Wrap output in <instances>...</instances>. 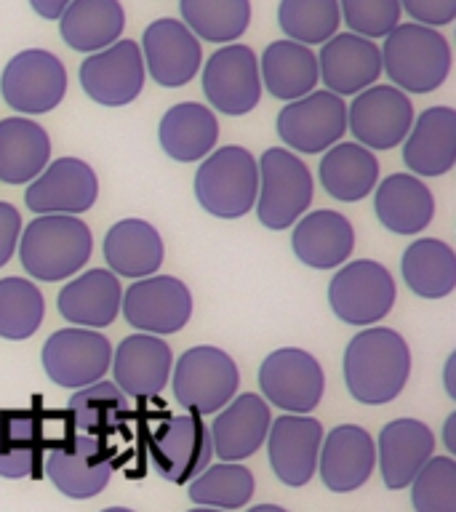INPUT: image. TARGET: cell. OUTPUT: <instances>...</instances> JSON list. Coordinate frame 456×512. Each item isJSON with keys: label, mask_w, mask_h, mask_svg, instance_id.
Instances as JSON below:
<instances>
[{"label": "cell", "mask_w": 456, "mask_h": 512, "mask_svg": "<svg viewBox=\"0 0 456 512\" xmlns=\"http://www.w3.org/2000/svg\"><path fill=\"white\" fill-rule=\"evenodd\" d=\"M435 454V435L424 422L416 419H395L379 432L376 462L382 472L384 486L392 491L411 486L416 472L430 462Z\"/></svg>", "instance_id": "cell-25"}, {"label": "cell", "mask_w": 456, "mask_h": 512, "mask_svg": "<svg viewBox=\"0 0 456 512\" xmlns=\"http://www.w3.org/2000/svg\"><path fill=\"white\" fill-rule=\"evenodd\" d=\"M46 475L67 499H94L112 478V459L99 438L75 435L46 454Z\"/></svg>", "instance_id": "cell-19"}, {"label": "cell", "mask_w": 456, "mask_h": 512, "mask_svg": "<svg viewBox=\"0 0 456 512\" xmlns=\"http://www.w3.org/2000/svg\"><path fill=\"white\" fill-rule=\"evenodd\" d=\"M259 56L246 43H227L216 48L203 64V94L222 115L238 118L262 102Z\"/></svg>", "instance_id": "cell-9"}, {"label": "cell", "mask_w": 456, "mask_h": 512, "mask_svg": "<svg viewBox=\"0 0 456 512\" xmlns=\"http://www.w3.org/2000/svg\"><path fill=\"white\" fill-rule=\"evenodd\" d=\"M22 235V214L11 203H0V267H6L19 246Z\"/></svg>", "instance_id": "cell-46"}, {"label": "cell", "mask_w": 456, "mask_h": 512, "mask_svg": "<svg viewBox=\"0 0 456 512\" xmlns=\"http://www.w3.org/2000/svg\"><path fill=\"white\" fill-rule=\"evenodd\" d=\"M259 78L270 96L280 102H296L318 86V56L294 40H272L259 59Z\"/></svg>", "instance_id": "cell-33"}, {"label": "cell", "mask_w": 456, "mask_h": 512, "mask_svg": "<svg viewBox=\"0 0 456 512\" xmlns=\"http://www.w3.org/2000/svg\"><path fill=\"white\" fill-rule=\"evenodd\" d=\"M123 288L110 270H88L59 291V312L78 328H107L118 320Z\"/></svg>", "instance_id": "cell-28"}, {"label": "cell", "mask_w": 456, "mask_h": 512, "mask_svg": "<svg viewBox=\"0 0 456 512\" xmlns=\"http://www.w3.org/2000/svg\"><path fill=\"white\" fill-rule=\"evenodd\" d=\"M382 72L403 94H432L451 72V46L432 27L406 22L384 38Z\"/></svg>", "instance_id": "cell-3"}, {"label": "cell", "mask_w": 456, "mask_h": 512, "mask_svg": "<svg viewBox=\"0 0 456 512\" xmlns=\"http://www.w3.org/2000/svg\"><path fill=\"white\" fill-rule=\"evenodd\" d=\"M291 248H294L296 259L312 270H331L352 256L355 230L344 214L320 208L296 222Z\"/></svg>", "instance_id": "cell-27"}, {"label": "cell", "mask_w": 456, "mask_h": 512, "mask_svg": "<svg viewBox=\"0 0 456 512\" xmlns=\"http://www.w3.org/2000/svg\"><path fill=\"white\" fill-rule=\"evenodd\" d=\"M40 360L51 382L64 390H83L110 371L112 344L94 328H62L48 336Z\"/></svg>", "instance_id": "cell-12"}, {"label": "cell", "mask_w": 456, "mask_h": 512, "mask_svg": "<svg viewBox=\"0 0 456 512\" xmlns=\"http://www.w3.org/2000/svg\"><path fill=\"white\" fill-rule=\"evenodd\" d=\"M270 424V406L262 395L246 392V395L232 398L208 427L214 456H219L222 462H240V459L254 456L264 446Z\"/></svg>", "instance_id": "cell-24"}, {"label": "cell", "mask_w": 456, "mask_h": 512, "mask_svg": "<svg viewBox=\"0 0 456 512\" xmlns=\"http://www.w3.org/2000/svg\"><path fill=\"white\" fill-rule=\"evenodd\" d=\"M94 251L88 224L78 216L46 214L32 219L19 235V259L27 275L43 283L72 278Z\"/></svg>", "instance_id": "cell-2"}, {"label": "cell", "mask_w": 456, "mask_h": 512, "mask_svg": "<svg viewBox=\"0 0 456 512\" xmlns=\"http://www.w3.org/2000/svg\"><path fill=\"white\" fill-rule=\"evenodd\" d=\"M120 310L139 334L168 336L182 331L192 318V294L179 278L150 275L136 280L123 294Z\"/></svg>", "instance_id": "cell-15"}, {"label": "cell", "mask_w": 456, "mask_h": 512, "mask_svg": "<svg viewBox=\"0 0 456 512\" xmlns=\"http://www.w3.org/2000/svg\"><path fill=\"white\" fill-rule=\"evenodd\" d=\"M454 432H456V416L451 414L446 419V427H443V440H446V448L448 454H456V440H454Z\"/></svg>", "instance_id": "cell-48"}, {"label": "cell", "mask_w": 456, "mask_h": 512, "mask_svg": "<svg viewBox=\"0 0 456 512\" xmlns=\"http://www.w3.org/2000/svg\"><path fill=\"white\" fill-rule=\"evenodd\" d=\"M411 504L416 512H456L454 456H432L411 480Z\"/></svg>", "instance_id": "cell-43"}, {"label": "cell", "mask_w": 456, "mask_h": 512, "mask_svg": "<svg viewBox=\"0 0 456 512\" xmlns=\"http://www.w3.org/2000/svg\"><path fill=\"white\" fill-rule=\"evenodd\" d=\"M174 398L187 414H216L235 398L240 371L235 360L219 347L200 344L182 352L174 363Z\"/></svg>", "instance_id": "cell-6"}, {"label": "cell", "mask_w": 456, "mask_h": 512, "mask_svg": "<svg viewBox=\"0 0 456 512\" xmlns=\"http://www.w3.org/2000/svg\"><path fill=\"white\" fill-rule=\"evenodd\" d=\"M376 467L374 438L358 424H339L320 443L318 472L334 494L358 491Z\"/></svg>", "instance_id": "cell-22"}, {"label": "cell", "mask_w": 456, "mask_h": 512, "mask_svg": "<svg viewBox=\"0 0 456 512\" xmlns=\"http://www.w3.org/2000/svg\"><path fill=\"white\" fill-rule=\"evenodd\" d=\"M374 211L384 230L395 235H416L430 227L435 198L419 176L392 174L376 187Z\"/></svg>", "instance_id": "cell-32"}, {"label": "cell", "mask_w": 456, "mask_h": 512, "mask_svg": "<svg viewBox=\"0 0 456 512\" xmlns=\"http://www.w3.org/2000/svg\"><path fill=\"white\" fill-rule=\"evenodd\" d=\"M67 94V70L62 59L46 48H24L8 59L0 72V96L22 115H46Z\"/></svg>", "instance_id": "cell-7"}, {"label": "cell", "mask_w": 456, "mask_h": 512, "mask_svg": "<svg viewBox=\"0 0 456 512\" xmlns=\"http://www.w3.org/2000/svg\"><path fill=\"white\" fill-rule=\"evenodd\" d=\"M400 272L406 286L422 299H446L456 286L454 248L438 238H419L406 248Z\"/></svg>", "instance_id": "cell-36"}, {"label": "cell", "mask_w": 456, "mask_h": 512, "mask_svg": "<svg viewBox=\"0 0 456 512\" xmlns=\"http://www.w3.org/2000/svg\"><path fill=\"white\" fill-rule=\"evenodd\" d=\"M219 120L211 107L200 102H179L168 107L160 118L158 142L160 150L179 163H198L216 147Z\"/></svg>", "instance_id": "cell-30"}, {"label": "cell", "mask_w": 456, "mask_h": 512, "mask_svg": "<svg viewBox=\"0 0 456 512\" xmlns=\"http://www.w3.org/2000/svg\"><path fill=\"white\" fill-rule=\"evenodd\" d=\"M150 459L160 478L168 483H190L214 459L208 424L195 414L166 416L150 432Z\"/></svg>", "instance_id": "cell-11"}, {"label": "cell", "mask_w": 456, "mask_h": 512, "mask_svg": "<svg viewBox=\"0 0 456 512\" xmlns=\"http://www.w3.org/2000/svg\"><path fill=\"white\" fill-rule=\"evenodd\" d=\"M51 160L46 128L30 118L0 120V182L30 184Z\"/></svg>", "instance_id": "cell-34"}, {"label": "cell", "mask_w": 456, "mask_h": 512, "mask_svg": "<svg viewBox=\"0 0 456 512\" xmlns=\"http://www.w3.org/2000/svg\"><path fill=\"white\" fill-rule=\"evenodd\" d=\"M67 414L72 419V427L80 435L88 438H102L110 432L120 430L131 416V403L128 395L120 390L115 382H99L88 384L83 390L72 392L67 400Z\"/></svg>", "instance_id": "cell-37"}, {"label": "cell", "mask_w": 456, "mask_h": 512, "mask_svg": "<svg viewBox=\"0 0 456 512\" xmlns=\"http://www.w3.org/2000/svg\"><path fill=\"white\" fill-rule=\"evenodd\" d=\"M40 448V416L35 411H0V478H27Z\"/></svg>", "instance_id": "cell-40"}, {"label": "cell", "mask_w": 456, "mask_h": 512, "mask_svg": "<svg viewBox=\"0 0 456 512\" xmlns=\"http://www.w3.org/2000/svg\"><path fill=\"white\" fill-rule=\"evenodd\" d=\"M259 192L256 216L267 230H288L312 203V174L304 160L286 147H270L256 160Z\"/></svg>", "instance_id": "cell-5"}, {"label": "cell", "mask_w": 456, "mask_h": 512, "mask_svg": "<svg viewBox=\"0 0 456 512\" xmlns=\"http://www.w3.org/2000/svg\"><path fill=\"white\" fill-rule=\"evenodd\" d=\"M56 22L59 35L72 51L96 54L123 38L126 8L120 0H72Z\"/></svg>", "instance_id": "cell-31"}, {"label": "cell", "mask_w": 456, "mask_h": 512, "mask_svg": "<svg viewBox=\"0 0 456 512\" xmlns=\"http://www.w3.org/2000/svg\"><path fill=\"white\" fill-rule=\"evenodd\" d=\"M259 166L246 147L214 150L195 171V198L216 219H240L256 206Z\"/></svg>", "instance_id": "cell-4"}, {"label": "cell", "mask_w": 456, "mask_h": 512, "mask_svg": "<svg viewBox=\"0 0 456 512\" xmlns=\"http://www.w3.org/2000/svg\"><path fill=\"white\" fill-rule=\"evenodd\" d=\"M248 512H288V510H283V507H278V504H256V507H251Z\"/></svg>", "instance_id": "cell-50"}, {"label": "cell", "mask_w": 456, "mask_h": 512, "mask_svg": "<svg viewBox=\"0 0 456 512\" xmlns=\"http://www.w3.org/2000/svg\"><path fill=\"white\" fill-rule=\"evenodd\" d=\"M144 70L163 88L187 86L203 67V46L179 19H155L142 35Z\"/></svg>", "instance_id": "cell-18"}, {"label": "cell", "mask_w": 456, "mask_h": 512, "mask_svg": "<svg viewBox=\"0 0 456 512\" xmlns=\"http://www.w3.org/2000/svg\"><path fill=\"white\" fill-rule=\"evenodd\" d=\"M411 376V350L392 328L374 326L352 336L344 350V384L363 406H384Z\"/></svg>", "instance_id": "cell-1"}, {"label": "cell", "mask_w": 456, "mask_h": 512, "mask_svg": "<svg viewBox=\"0 0 456 512\" xmlns=\"http://www.w3.org/2000/svg\"><path fill=\"white\" fill-rule=\"evenodd\" d=\"M99 198L96 171L80 158H59L48 163L24 192L32 214H86Z\"/></svg>", "instance_id": "cell-17"}, {"label": "cell", "mask_w": 456, "mask_h": 512, "mask_svg": "<svg viewBox=\"0 0 456 512\" xmlns=\"http://www.w3.org/2000/svg\"><path fill=\"white\" fill-rule=\"evenodd\" d=\"M414 104L395 86H371L347 104V131L366 150L398 147L414 126Z\"/></svg>", "instance_id": "cell-16"}, {"label": "cell", "mask_w": 456, "mask_h": 512, "mask_svg": "<svg viewBox=\"0 0 456 512\" xmlns=\"http://www.w3.org/2000/svg\"><path fill=\"white\" fill-rule=\"evenodd\" d=\"M347 134V104L342 96L331 91H312V94L286 102L278 112V136L286 150L318 155L331 150Z\"/></svg>", "instance_id": "cell-13"}, {"label": "cell", "mask_w": 456, "mask_h": 512, "mask_svg": "<svg viewBox=\"0 0 456 512\" xmlns=\"http://www.w3.org/2000/svg\"><path fill=\"white\" fill-rule=\"evenodd\" d=\"M174 366V352L160 336L131 334L112 350V374L131 398H155L163 392Z\"/></svg>", "instance_id": "cell-23"}, {"label": "cell", "mask_w": 456, "mask_h": 512, "mask_svg": "<svg viewBox=\"0 0 456 512\" xmlns=\"http://www.w3.org/2000/svg\"><path fill=\"white\" fill-rule=\"evenodd\" d=\"M400 11H406L416 24L438 30L454 22L456 0H400Z\"/></svg>", "instance_id": "cell-45"}, {"label": "cell", "mask_w": 456, "mask_h": 512, "mask_svg": "<svg viewBox=\"0 0 456 512\" xmlns=\"http://www.w3.org/2000/svg\"><path fill=\"white\" fill-rule=\"evenodd\" d=\"M254 475L240 462L208 464L198 478L190 480V502L211 510H240L254 496Z\"/></svg>", "instance_id": "cell-39"}, {"label": "cell", "mask_w": 456, "mask_h": 512, "mask_svg": "<svg viewBox=\"0 0 456 512\" xmlns=\"http://www.w3.org/2000/svg\"><path fill=\"white\" fill-rule=\"evenodd\" d=\"M102 512H134V510H128V507H107V510Z\"/></svg>", "instance_id": "cell-51"}, {"label": "cell", "mask_w": 456, "mask_h": 512, "mask_svg": "<svg viewBox=\"0 0 456 512\" xmlns=\"http://www.w3.org/2000/svg\"><path fill=\"white\" fill-rule=\"evenodd\" d=\"M30 8L40 19H46V22H56L59 16L64 14V8L70 6L72 0H27Z\"/></svg>", "instance_id": "cell-47"}, {"label": "cell", "mask_w": 456, "mask_h": 512, "mask_svg": "<svg viewBox=\"0 0 456 512\" xmlns=\"http://www.w3.org/2000/svg\"><path fill=\"white\" fill-rule=\"evenodd\" d=\"M323 443V424L312 416L283 414L270 424L267 454L280 483L291 488L307 486L318 472V454Z\"/></svg>", "instance_id": "cell-20"}, {"label": "cell", "mask_w": 456, "mask_h": 512, "mask_svg": "<svg viewBox=\"0 0 456 512\" xmlns=\"http://www.w3.org/2000/svg\"><path fill=\"white\" fill-rule=\"evenodd\" d=\"M379 182V160L358 142H339L320 160V184L342 203L368 198Z\"/></svg>", "instance_id": "cell-35"}, {"label": "cell", "mask_w": 456, "mask_h": 512, "mask_svg": "<svg viewBox=\"0 0 456 512\" xmlns=\"http://www.w3.org/2000/svg\"><path fill=\"white\" fill-rule=\"evenodd\" d=\"M398 299V286L390 270L374 259L344 264L328 286V304L347 326H374L390 315Z\"/></svg>", "instance_id": "cell-8"}, {"label": "cell", "mask_w": 456, "mask_h": 512, "mask_svg": "<svg viewBox=\"0 0 456 512\" xmlns=\"http://www.w3.org/2000/svg\"><path fill=\"white\" fill-rule=\"evenodd\" d=\"M318 72L326 91L336 96H358L376 86L382 75V51L374 40L355 32H336L320 46Z\"/></svg>", "instance_id": "cell-21"}, {"label": "cell", "mask_w": 456, "mask_h": 512, "mask_svg": "<svg viewBox=\"0 0 456 512\" xmlns=\"http://www.w3.org/2000/svg\"><path fill=\"white\" fill-rule=\"evenodd\" d=\"M46 302L40 288L27 278H0V339L24 342L43 323Z\"/></svg>", "instance_id": "cell-42"}, {"label": "cell", "mask_w": 456, "mask_h": 512, "mask_svg": "<svg viewBox=\"0 0 456 512\" xmlns=\"http://www.w3.org/2000/svg\"><path fill=\"white\" fill-rule=\"evenodd\" d=\"M259 387L270 406L286 414L307 416L323 400L326 374L315 355L299 347H283L262 360Z\"/></svg>", "instance_id": "cell-10"}, {"label": "cell", "mask_w": 456, "mask_h": 512, "mask_svg": "<svg viewBox=\"0 0 456 512\" xmlns=\"http://www.w3.org/2000/svg\"><path fill=\"white\" fill-rule=\"evenodd\" d=\"M339 14L360 38H387L400 24V0H339Z\"/></svg>", "instance_id": "cell-44"}, {"label": "cell", "mask_w": 456, "mask_h": 512, "mask_svg": "<svg viewBox=\"0 0 456 512\" xmlns=\"http://www.w3.org/2000/svg\"><path fill=\"white\" fill-rule=\"evenodd\" d=\"M190 512H224V510H211V507H195V510Z\"/></svg>", "instance_id": "cell-52"}, {"label": "cell", "mask_w": 456, "mask_h": 512, "mask_svg": "<svg viewBox=\"0 0 456 512\" xmlns=\"http://www.w3.org/2000/svg\"><path fill=\"white\" fill-rule=\"evenodd\" d=\"M78 78L91 102L102 107H126L139 99L147 78L142 48L136 40L120 38L110 48L88 54L80 64Z\"/></svg>", "instance_id": "cell-14"}, {"label": "cell", "mask_w": 456, "mask_h": 512, "mask_svg": "<svg viewBox=\"0 0 456 512\" xmlns=\"http://www.w3.org/2000/svg\"><path fill=\"white\" fill-rule=\"evenodd\" d=\"M104 259L118 278H150L166 259L160 232L144 219H123L104 235Z\"/></svg>", "instance_id": "cell-29"}, {"label": "cell", "mask_w": 456, "mask_h": 512, "mask_svg": "<svg viewBox=\"0 0 456 512\" xmlns=\"http://www.w3.org/2000/svg\"><path fill=\"white\" fill-rule=\"evenodd\" d=\"M179 22L206 43H235L251 24V0H179Z\"/></svg>", "instance_id": "cell-38"}, {"label": "cell", "mask_w": 456, "mask_h": 512, "mask_svg": "<svg viewBox=\"0 0 456 512\" xmlns=\"http://www.w3.org/2000/svg\"><path fill=\"white\" fill-rule=\"evenodd\" d=\"M454 366H456V355H448V360H446V374H443V379H446V392H448V398H456V387H454Z\"/></svg>", "instance_id": "cell-49"}, {"label": "cell", "mask_w": 456, "mask_h": 512, "mask_svg": "<svg viewBox=\"0 0 456 512\" xmlns=\"http://www.w3.org/2000/svg\"><path fill=\"white\" fill-rule=\"evenodd\" d=\"M278 24L286 40L302 46H323L339 32V0H280Z\"/></svg>", "instance_id": "cell-41"}, {"label": "cell", "mask_w": 456, "mask_h": 512, "mask_svg": "<svg viewBox=\"0 0 456 512\" xmlns=\"http://www.w3.org/2000/svg\"><path fill=\"white\" fill-rule=\"evenodd\" d=\"M403 163L414 176H443L456 160V112L427 107L403 139Z\"/></svg>", "instance_id": "cell-26"}]
</instances>
